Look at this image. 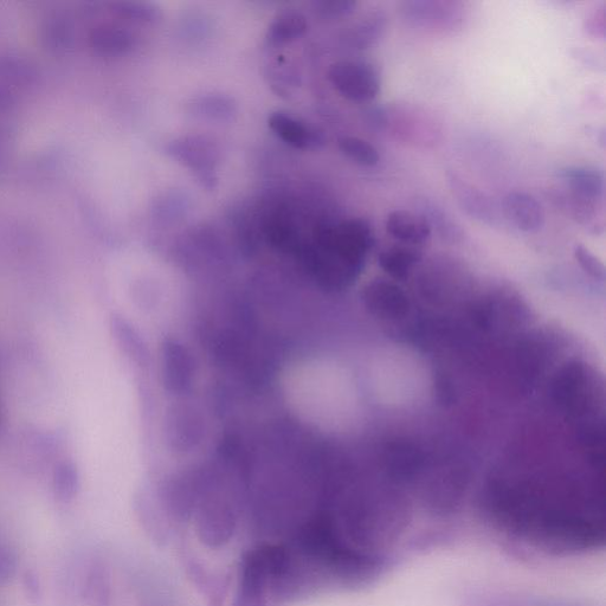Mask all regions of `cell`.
<instances>
[{"label":"cell","instance_id":"3","mask_svg":"<svg viewBox=\"0 0 606 606\" xmlns=\"http://www.w3.org/2000/svg\"><path fill=\"white\" fill-rule=\"evenodd\" d=\"M328 80L343 98L357 103L375 101L382 89L377 68L366 61L335 62L328 70Z\"/></svg>","mask_w":606,"mask_h":606},{"label":"cell","instance_id":"18","mask_svg":"<svg viewBox=\"0 0 606 606\" xmlns=\"http://www.w3.org/2000/svg\"><path fill=\"white\" fill-rule=\"evenodd\" d=\"M306 17L299 12H283L270 24L267 41L272 45H282L298 40L307 31Z\"/></svg>","mask_w":606,"mask_h":606},{"label":"cell","instance_id":"9","mask_svg":"<svg viewBox=\"0 0 606 606\" xmlns=\"http://www.w3.org/2000/svg\"><path fill=\"white\" fill-rule=\"evenodd\" d=\"M553 202L573 221L593 235L603 234L605 228L604 203L579 197L566 189L552 193Z\"/></svg>","mask_w":606,"mask_h":606},{"label":"cell","instance_id":"19","mask_svg":"<svg viewBox=\"0 0 606 606\" xmlns=\"http://www.w3.org/2000/svg\"><path fill=\"white\" fill-rule=\"evenodd\" d=\"M341 153L354 164L375 167L379 164L380 154L369 141L358 137H343L338 140Z\"/></svg>","mask_w":606,"mask_h":606},{"label":"cell","instance_id":"7","mask_svg":"<svg viewBox=\"0 0 606 606\" xmlns=\"http://www.w3.org/2000/svg\"><path fill=\"white\" fill-rule=\"evenodd\" d=\"M501 210L502 216L525 234H537L543 230L546 223L543 205L531 193L525 191L507 193L502 201Z\"/></svg>","mask_w":606,"mask_h":606},{"label":"cell","instance_id":"11","mask_svg":"<svg viewBox=\"0 0 606 606\" xmlns=\"http://www.w3.org/2000/svg\"><path fill=\"white\" fill-rule=\"evenodd\" d=\"M268 125L277 137L298 150H315L325 145L324 134L285 112L269 116Z\"/></svg>","mask_w":606,"mask_h":606},{"label":"cell","instance_id":"8","mask_svg":"<svg viewBox=\"0 0 606 606\" xmlns=\"http://www.w3.org/2000/svg\"><path fill=\"white\" fill-rule=\"evenodd\" d=\"M411 111L401 113L397 108L385 107L384 132L390 131L397 139L414 141V144H433L435 138L431 134L436 133L433 131L435 122H431L425 112H416L414 108Z\"/></svg>","mask_w":606,"mask_h":606},{"label":"cell","instance_id":"23","mask_svg":"<svg viewBox=\"0 0 606 606\" xmlns=\"http://www.w3.org/2000/svg\"><path fill=\"white\" fill-rule=\"evenodd\" d=\"M196 107L204 112L205 116H211V118H224L232 112L231 100L222 98V96H209V98H203L201 101L196 103Z\"/></svg>","mask_w":606,"mask_h":606},{"label":"cell","instance_id":"25","mask_svg":"<svg viewBox=\"0 0 606 606\" xmlns=\"http://www.w3.org/2000/svg\"><path fill=\"white\" fill-rule=\"evenodd\" d=\"M24 589L27 592V596L31 599L32 602H37L38 599L41 598V586L40 580H38L37 576L34 572H27L24 575Z\"/></svg>","mask_w":606,"mask_h":606},{"label":"cell","instance_id":"10","mask_svg":"<svg viewBox=\"0 0 606 606\" xmlns=\"http://www.w3.org/2000/svg\"><path fill=\"white\" fill-rule=\"evenodd\" d=\"M557 177L567 191L593 202L605 203V174L598 167L567 165L558 170Z\"/></svg>","mask_w":606,"mask_h":606},{"label":"cell","instance_id":"13","mask_svg":"<svg viewBox=\"0 0 606 606\" xmlns=\"http://www.w3.org/2000/svg\"><path fill=\"white\" fill-rule=\"evenodd\" d=\"M389 28V16L383 10H375L361 17L346 31L344 38L348 48L366 50L382 40Z\"/></svg>","mask_w":606,"mask_h":606},{"label":"cell","instance_id":"20","mask_svg":"<svg viewBox=\"0 0 606 606\" xmlns=\"http://www.w3.org/2000/svg\"><path fill=\"white\" fill-rule=\"evenodd\" d=\"M357 3L353 0H322L313 4L315 15L325 22H337L356 12Z\"/></svg>","mask_w":606,"mask_h":606},{"label":"cell","instance_id":"6","mask_svg":"<svg viewBox=\"0 0 606 606\" xmlns=\"http://www.w3.org/2000/svg\"><path fill=\"white\" fill-rule=\"evenodd\" d=\"M167 153L178 163L197 173L205 186L214 185V170L218 152L212 141L204 137H186L173 141L167 146Z\"/></svg>","mask_w":606,"mask_h":606},{"label":"cell","instance_id":"1","mask_svg":"<svg viewBox=\"0 0 606 606\" xmlns=\"http://www.w3.org/2000/svg\"><path fill=\"white\" fill-rule=\"evenodd\" d=\"M403 21L428 34H454L463 25L464 9L450 0H406L401 4Z\"/></svg>","mask_w":606,"mask_h":606},{"label":"cell","instance_id":"15","mask_svg":"<svg viewBox=\"0 0 606 606\" xmlns=\"http://www.w3.org/2000/svg\"><path fill=\"white\" fill-rule=\"evenodd\" d=\"M378 262L392 279L404 281L423 262V253L416 247L398 244L384 249L378 256Z\"/></svg>","mask_w":606,"mask_h":606},{"label":"cell","instance_id":"4","mask_svg":"<svg viewBox=\"0 0 606 606\" xmlns=\"http://www.w3.org/2000/svg\"><path fill=\"white\" fill-rule=\"evenodd\" d=\"M199 540L211 549L230 543L237 531L238 515L234 506L224 500H206L193 511Z\"/></svg>","mask_w":606,"mask_h":606},{"label":"cell","instance_id":"14","mask_svg":"<svg viewBox=\"0 0 606 606\" xmlns=\"http://www.w3.org/2000/svg\"><path fill=\"white\" fill-rule=\"evenodd\" d=\"M186 573L196 589L208 598V606H223L230 589V575L216 576L195 559L186 560Z\"/></svg>","mask_w":606,"mask_h":606},{"label":"cell","instance_id":"12","mask_svg":"<svg viewBox=\"0 0 606 606\" xmlns=\"http://www.w3.org/2000/svg\"><path fill=\"white\" fill-rule=\"evenodd\" d=\"M385 230L401 244L421 247L429 243L433 230L422 215L409 210H395L385 218Z\"/></svg>","mask_w":606,"mask_h":606},{"label":"cell","instance_id":"2","mask_svg":"<svg viewBox=\"0 0 606 606\" xmlns=\"http://www.w3.org/2000/svg\"><path fill=\"white\" fill-rule=\"evenodd\" d=\"M231 606H281L270 589L262 545L243 553L238 565L237 589Z\"/></svg>","mask_w":606,"mask_h":606},{"label":"cell","instance_id":"24","mask_svg":"<svg viewBox=\"0 0 606 606\" xmlns=\"http://www.w3.org/2000/svg\"><path fill=\"white\" fill-rule=\"evenodd\" d=\"M605 19L604 9L592 12V14L585 19L584 30L586 31V34L604 40L606 31Z\"/></svg>","mask_w":606,"mask_h":606},{"label":"cell","instance_id":"16","mask_svg":"<svg viewBox=\"0 0 606 606\" xmlns=\"http://www.w3.org/2000/svg\"><path fill=\"white\" fill-rule=\"evenodd\" d=\"M418 214L425 218L431 230H435L443 240L460 242L466 236L459 222L438 203L425 198L419 203Z\"/></svg>","mask_w":606,"mask_h":606},{"label":"cell","instance_id":"17","mask_svg":"<svg viewBox=\"0 0 606 606\" xmlns=\"http://www.w3.org/2000/svg\"><path fill=\"white\" fill-rule=\"evenodd\" d=\"M165 378L173 390H184L192 378L191 358L180 345L170 343L165 347Z\"/></svg>","mask_w":606,"mask_h":606},{"label":"cell","instance_id":"21","mask_svg":"<svg viewBox=\"0 0 606 606\" xmlns=\"http://www.w3.org/2000/svg\"><path fill=\"white\" fill-rule=\"evenodd\" d=\"M116 11L128 21L154 23L159 21L161 12L156 5L143 2H121L114 4Z\"/></svg>","mask_w":606,"mask_h":606},{"label":"cell","instance_id":"5","mask_svg":"<svg viewBox=\"0 0 606 606\" xmlns=\"http://www.w3.org/2000/svg\"><path fill=\"white\" fill-rule=\"evenodd\" d=\"M448 185L451 195L460 209L468 217L488 227H498L502 219L501 205L492 196L462 178L460 174L449 171L447 173Z\"/></svg>","mask_w":606,"mask_h":606},{"label":"cell","instance_id":"22","mask_svg":"<svg viewBox=\"0 0 606 606\" xmlns=\"http://www.w3.org/2000/svg\"><path fill=\"white\" fill-rule=\"evenodd\" d=\"M573 256H575L579 267L584 270L586 275L593 277L595 280H604L605 269L603 262L589 248H586L584 244H576L575 249H573Z\"/></svg>","mask_w":606,"mask_h":606}]
</instances>
